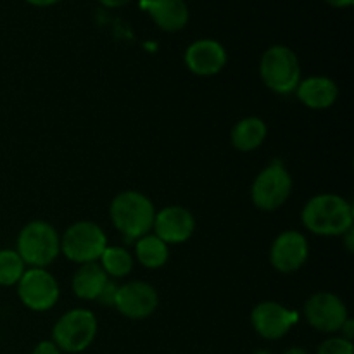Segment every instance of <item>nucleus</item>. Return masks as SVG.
<instances>
[{
	"instance_id": "obj_1",
	"label": "nucleus",
	"mask_w": 354,
	"mask_h": 354,
	"mask_svg": "<svg viewBox=\"0 0 354 354\" xmlns=\"http://www.w3.org/2000/svg\"><path fill=\"white\" fill-rule=\"evenodd\" d=\"M301 220L306 230L320 237H342L353 228V204L337 194H318L303 207Z\"/></svg>"
},
{
	"instance_id": "obj_2",
	"label": "nucleus",
	"mask_w": 354,
	"mask_h": 354,
	"mask_svg": "<svg viewBox=\"0 0 354 354\" xmlns=\"http://www.w3.org/2000/svg\"><path fill=\"white\" fill-rule=\"evenodd\" d=\"M111 221L128 239H140L152 230L156 209L152 201L137 190H124L113 199Z\"/></svg>"
},
{
	"instance_id": "obj_3",
	"label": "nucleus",
	"mask_w": 354,
	"mask_h": 354,
	"mask_svg": "<svg viewBox=\"0 0 354 354\" xmlns=\"http://www.w3.org/2000/svg\"><path fill=\"white\" fill-rule=\"evenodd\" d=\"M16 252L30 268H45L61 254V235L50 223L33 220L17 235Z\"/></svg>"
},
{
	"instance_id": "obj_4",
	"label": "nucleus",
	"mask_w": 354,
	"mask_h": 354,
	"mask_svg": "<svg viewBox=\"0 0 354 354\" xmlns=\"http://www.w3.org/2000/svg\"><path fill=\"white\" fill-rule=\"evenodd\" d=\"M259 75L272 92L280 95L296 92L301 82V66L296 52L286 45L266 48L259 62Z\"/></svg>"
},
{
	"instance_id": "obj_5",
	"label": "nucleus",
	"mask_w": 354,
	"mask_h": 354,
	"mask_svg": "<svg viewBox=\"0 0 354 354\" xmlns=\"http://www.w3.org/2000/svg\"><path fill=\"white\" fill-rule=\"evenodd\" d=\"M97 335L95 315L85 308H76L62 315L52 330V342L62 353L76 354L90 348Z\"/></svg>"
},
{
	"instance_id": "obj_6",
	"label": "nucleus",
	"mask_w": 354,
	"mask_h": 354,
	"mask_svg": "<svg viewBox=\"0 0 354 354\" xmlns=\"http://www.w3.org/2000/svg\"><path fill=\"white\" fill-rule=\"evenodd\" d=\"M292 192V178L282 161L268 162L251 187V199L258 209L277 211L287 203Z\"/></svg>"
},
{
	"instance_id": "obj_7",
	"label": "nucleus",
	"mask_w": 354,
	"mask_h": 354,
	"mask_svg": "<svg viewBox=\"0 0 354 354\" xmlns=\"http://www.w3.org/2000/svg\"><path fill=\"white\" fill-rule=\"evenodd\" d=\"M106 248V234L93 221H76L69 225L61 237V252L69 261L78 265L99 261Z\"/></svg>"
},
{
	"instance_id": "obj_8",
	"label": "nucleus",
	"mask_w": 354,
	"mask_h": 354,
	"mask_svg": "<svg viewBox=\"0 0 354 354\" xmlns=\"http://www.w3.org/2000/svg\"><path fill=\"white\" fill-rule=\"evenodd\" d=\"M59 283L45 268H30L17 282V296L31 311H48L59 301Z\"/></svg>"
},
{
	"instance_id": "obj_9",
	"label": "nucleus",
	"mask_w": 354,
	"mask_h": 354,
	"mask_svg": "<svg viewBox=\"0 0 354 354\" xmlns=\"http://www.w3.org/2000/svg\"><path fill=\"white\" fill-rule=\"evenodd\" d=\"M304 318L308 324L324 334H335L348 320L344 301L332 292H317L304 303Z\"/></svg>"
},
{
	"instance_id": "obj_10",
	"label": "nucleus",
	"mask_w": 354,
	"mask_h": 354,
	"mask_svg": "<svg viewBox=\"0 0 354 354\" xmlns=\"http://www.w3.org/2000/svg\"><path fill=\"white\" fill-rule=\"evenodd\" d=\"M297 322H299L297 311L289 310L275 301H263L254 306L251 313L252 328L266 341H279L286 337Z\"/></svg>"
},
{
	"instance_id": "obj_11",
	"label": "nucleus",
	"mask_w": 354,
	"mask_h": 354,
	"mask_svg": "<svg viewBox=\"0 0 354 354\" xmlns=\"http://www.w3.org/2000/svg\"><path fill=\"white\" fill-rule=\"evenodd\" d=\"M158 290L147 282L135 280L118 287L114 308L130 320H145L158 310Z\"/></svg>"
},
{
	"instance_id": "obj_12",
	"label": "nucleus",
	"mask_w": 354,
	"mask_h": 354,
	"mask_svg": "<svg viewBox=\"0 0 354 354\" xmlns=\"http://www.w3.org/2000/svg\"><path fill=\"white\" fill-rule=\"evenodd\" d=\"M310 256L306 237L296 230H286L273 241L270 249V263L280 273H294L303 268Z\"/></svg>"
},
{
	"instance_id": "obj_13",
	"label": "nucleus",
	"mask_w": 354,
	"mask_h": 354,
	"mask_svg": "<svg viewBox=\"0 0 354 354\" xmlns=\"http://www.w3.org/2000/svg\"><path fill=\"white\" fill-rule=\"evenodd\" d=\"M154 235L165 244H183L196 230L194 214L183 206H166L154 216Z\"/></svg>"
},
{
	"instance_id": "obj_14",
	"label": "nucleus",
	"mask_w": 354,
	"mask_h": 354,
	"mask_svg": "<svg viewBox=\"0 0 354 354\" xmlns=\"http://www.w3.org/2000/svg\"><path fill=\"white\" fill-rule=\"evenodd\" d=\"M185 66L197 76H214L227 64V50L211 38H201L185 50Z\"/></svg>"
},
{
	"instance_id": "obj_15",
	"label": "nucleus",
	"mask_w": 354,
	"mask_h": 354,
	"mask_svg": "<svg viewBox=\"0 0 354 354\" xmlns=\"http://www.w3.org/2000/svg\"><path fill=\"white\" fill-rule=\"evenodd\" d=\"M296 95L303 106L322 111L334 106L339 97V88L334 80L327 76H310L301 80L296 88Z\"/></svg>"
},
{
	"instance_id": "obj_16",
	"label": "nucleus",
	"mask_w": 354,
	"mask_h": 354,
	"mask_svg": "<svg viewBox=\"0 0 354 354\" xmlns=\"http://www.w3.org/2000/svg\"><path fill=\"white\" fill-rule=\"evenodd\" d=\"M142 9L147 10L162 31H180L189 23V7L185 0H142Z\"/></svg>"
},
{
	"instance_id": "obj_17",
	"label": "nucleus",
	"mask_w": 354,
	"mask_h": 354,
	"mask_svg": "<svg viewBox=\"0 0 354 354\" xmlns=\"http://www.w3.org/2000/svg\"><path fill=\"white\" fill-rule=\"evenodd\" d=\"M107 280H109V277L106 275L99 261L85 263V265H80V268L75 272V277H73V292L80 299L97 301Z\"/></svg>"
},
{
	"instance_id": "obj_18",
	"label": "nucleus",
	"mask_w": 354,
	"mask_h": 354,
	"mask_svg": "<svg viewBox=\"0 0 354 354\" xmlns=\"http://www.w3.org/2000/svg\"><path fill=\"white\" fill-rule=\"evenodd\" d=\"M266 133H268V128L261 118H244L232 128V145L241 152H252L265 142Z\"/></svg>"
},
{
	"instance_id": "obj_19",
	"label": "nucleus",
	"mask_w": 354,
	"mask_h": 354,
	"mask_svg": "<svg viewBox=\"0 0 354 354\" xmlns=\"http://www.w3.org/2000/svg\"><path fill=\"white\" fill-rule=\"evenodd\" d=\"M135 258L142 266L149 270L161 268L166 265L169 258V248L168 244L156 237L154 234H147L144 237L137 239V245H135Z\"/></svg>"
},
{
	"instance_id": "obj_20",
	"label": "nucleus",
	"mask_w": 354,
	"mask_h": 354,
	"mask_svg": "<svg viewBox=\"0 0 354 354\" xmlns=\"http://www.w3.org/2000/svg\"><path fill=\"white\" fill-rule=\"evenodd\" d=\"M99 265L102 266L107 277L123 279V277L130 275V272L133 270V256L124 248H109L107 245L99 258Z\"/></svg>"
},
{
	"instance_id": "obj_21",
	"label": "nucleus",
	"mask_w": 354,
	"mask_h": 354,
	"mask_svg": "<svg viewBox=\"0 0 354 354\" xmlns=\"http://www.w3.org/2000/svg\"><path fill=\"white\" fill-rule=\"evenodd\" d=\"M24 272H26V265L16 251L12 249L0 251V286H17Z\"/></svg>"
},
{
	"instance_id": "obj_22",
	"label": "nucleus",
	"mask_w": 354,
	"mask_h": 354,
	"mask_svg": "<svg viewBox=\"0 0 354 354\" xmlns=\"http://www.w3.org/2000/svg\"><path fill=\"white\" fill-rule=\"evenodd\" d=\"M317 354H354L353 341L342 337H330L318 346Z\"/></svg>"
},
{
	"instance_id": "obj_23",
	"label": "nucleus",
	"mask_w": 354,
	"mask_h": 354,
	"mask_svg": "<svg viewBox=\"0 0 354 354\" xmlns=\"http://www.w3.org/2000/svg\"><path fill=\"white\" fill-rule=\"evenodd\" d=\"M118 287L113 280H107V283L104 286L102 292L99 294L97 301H99L102 306H114V299H116V292H118Z\"/></svg>"
},
{
	"instance_id": "obj_24",
	"label": "nucleus",
	"mask_w": 354,
	"mask_h": 354,
	"mask_svg": "<svg viewBox=\"0 0 354 354\" xmlns=\"http://www.w3.org/2000/svg\"><path fill=\"white\" fill-rule=\"evenodd\" d=\"M31 354H62V351L52 341H41L38 342Z\"/></svg>"
},
{
	"instance_id": "obj_25",
	"label": "nucleus",
	"mask_w": 354,
	"mask_h": 354,
	"mask_svg": "<svg viewBox=\"0 0 354 354\" xmlns=\"http://www.w3.org/2000/svg\"><path fill=\"white\" fill-rule=\"evenodd\" d=\"M341 337L346 339V341H353L354 337V322L351 318H348V320L344 322V325L341 327Z\"/></svg>"
},
{
	"instance_id": "obj_26",
	"label": "nucleus",
	"mask_w": 354,
	"mask_h": 354,
	"mask_svg": "<svg viewBox=\"0 0 354 354\" xmlns=\"http://www.w3.org/2000/svg\"><path fill=\"white\" fill-rule=\"evenodd\" d=\"M344 244H346V249H348L349 252L354 251V228H349L348 232H346L344 235Z\"/></svg>"
},
{
	"instance_id": "obj_27",
	"label": "nucleus",
	"mask_w": 354,
	"mask_h": 354,
	"mask_svg": "<svg viewBox=\"0 0 354 354\" xmlns=\"http://www.w3.org/2000/svg\"><path fill=\"white\" fill-rule=\"evenodd\" d=\"M102 6L106 7H111V9H114V7H123L127 6L128 2H131V0H99Z\"/></svg>"
},
{
	"instance_id": "obj_28",
	"label": "nucleus",
	"mask_w": 354,
	"mask_h": 354,
	"mask_svg": "<svg viewBox=\"0 0 354 354\" xmlns=\"http://www.w3.org/2000/svg\"><path fill=\"white\" fill-rule=\"evenodd\" d=\"M28 3H31V6H37V7H48V6H54V3H57L59 0H26Z\"/></svg>"
},
{
	"instance_id": "obj_29",
	"label": "nucleus",
	"mask_w": 354,
	"mask_h": 354,
	"mask_svg": "<svg viewBox=\"0 0 354 354\" xmlns=\"http://www.w3.org/2000/svg\"><path fill=\"white\" fill-rule=\"evenodd\" d=\"M327 3H330L332 7H349L353 6L354 0H325Z\"/></svg>"
},
{
	"instance_id": "obj_30",
	"label": "nucleus",
	"mask_w": 354,
	"mask_h": 354,
	"mask_svg": "<svg viewBox=\"0 0 354 354\" xmlns=\"http://www.w3.org/2000/svg\"><path fill=\"white\" fill-rule=\"evenodd\" d=\"M283 354H310V353L303 348H289Z\"/></svg>"
},
{
	"instance_id": "obj_31",
	"label": "nucleus",
	"mask_w": 354,
	"mask_h": 354,
	"mask_svg": "<svg viewBox=\"0 0 354 354\" xmlns=\"http://www.w3.org/2000/svg\"><path fill=\"white\" fill-rule=\"evenodd\" d=\"M254 354H272V353L266 351V349H259V351H256Z\"/></svg>"
}]
</instances>
